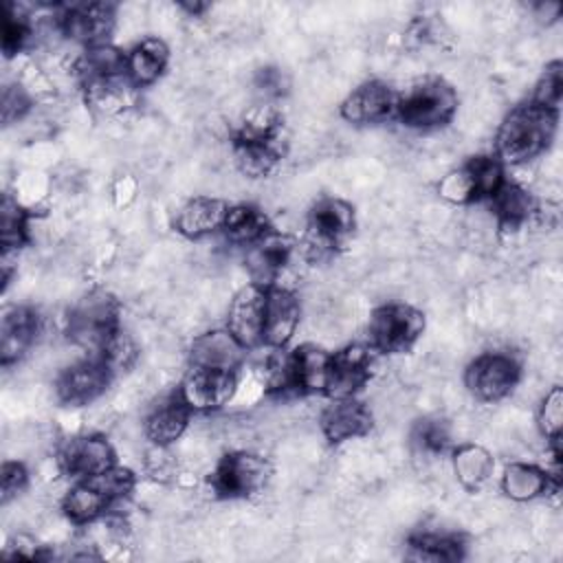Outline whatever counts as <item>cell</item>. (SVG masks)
Instances as JSON below:
<instances>
[{
  "label": "cell",
  "mask_w": 563,
  "mask_h": 563,
  "mask_svg": "<svg viewBox=\"0 0 563 563\" xmlns=\"http://www.w3.org/2000/svg\"><path fill=\"white\" fill-rule=\"evenodd\" d=\"M559 112L537 103L517 106L501 121L495 136V156L501 165H521L539 156L556 132Z\"/></svg>",
  "instance_id": "1"
},
{
  "label": "cell",
  "mask_w": 563,
  "mask_h": 563,
  "mask_svg": "<svg viewBox=\"0 0 563 563\" xmlns=\"http://www.w3.org/2000/svg\"><path fill=\"white\" fill-rule=\"evenodd\" d=\"M119 330V301L106 290L84 295L66 319L68 339L90 356H97Z\"/></svg>",
  "instance_id": "2"
},
{
  "label": "cell",
  "mask_w": 563,
  "mask_h": 563,
  "mask_svg": "<svg viewBox=\"0 0 563 563\" xmlns=\"http://www.w3.org/2000/svg\"><path fill=\"white\" fill-rule=\"evenodd\" d=\"M457 110L455 90L442 79H424L398 97L396 117L416 130H431L449 123Z\"/></svg>",
  "instance_id": "3"
},
{
  "label": "cell",
  "mask_w": 563,
  "mask_h": 563,
  "mask_svg": "<svg viewBox=\"0 0 563 563\" xmlns=\"http://www.w3.org/2000/svg\"><path fill=\"white\" fill-rule=\"evenodd\" d=\"M424 330V314L407 303L376 308L367 323L369 347L383 354L407 352Z\"/></svg>",
  "instance_id": "4"
},
{
  "label": "cell",
  "mask_w": 563,
  "mask_h": 563,
  "mask_svg": "<svg viewBox=\"0 0 563 563\" xmlns=\"http://www.w3.org/2000/svg\"><path fill=\"white\" fill-rule=\"evenodd\" d=\"M354 229V209L341 198L319 200L308 216L306 229V253L310 260H325L334 255L341 242Z\"/></svg>",
  "instance_id": "5"
},
{
  "label": "cell",
  "mask_w": 563,
  "mask_h": 563,
  "mask_svg": "<svg viewBox=\"0 0 563 563\" xmlns=\"http://www.w3.org/2000/svg\"><path fill=\"white\" fill-rule=\"evenodd\" d=\"M268 475L271 466L262 455L235 451L216 464L209 484L222 499H246L266 486Z\"/></svg>",
  "instance_id": "6"
},
{
  "label": "cell",
  "mask_w": 563,
  "mask_h": 563,
  "mask_svg": "<svg viewBox=\"0 0 563 563\" xmlns=\"http://www.w3.org/2000/svg\"><path fill=\"white\" fill-rule=\"evenodd\" d=\"M521 378V365L512 354L486 352L477 356L464 374L468 391L484 402H497L506 398Z\"/></svg>",
  "instance_id": "7"
},
{
  "label": "cell",
  "mask_w": 563,
  "mask_h": 563,
  "mask_svg": "<svg viewBox=\"0 0 563 563\" xmlns=\"http://www.w3.org/2000/svg\"><path fill=\"white\" fill-rule=\"evenodd\" d=\"M57 464L62 473L73 479H88L112 468L114 449L103 435H75L66 440L57 453Z\"/></svg>",
  "instance_id": "8"
},
{
  "label": "cell",
  "mask_w": 563,
  "mask_h": 563,
  "mask_svg": "<svg viewBox=\"0 0 563 563\" xmlns=\"http://www.w3.org/2000/svg\"><path fill=\"white\" fill-rule=\"evenodd\" d=\"M238 389L235 372L189 367L187 376L178 387V396L191 411H216L233 398Z\"/></svg>",
  "instance_id": "9"
},
{
  "label": "cell",
  "mask_w": 563,
  "mask_h": 563,
  "mask_svg": "<svg viewBox=\"0 0 563 563\" xmlns=\"http://www.w3.org/2000/svg\"><path fill=\"white\" fill-rule=\"evenodd\" d=\"M112 369L103 363L101 356L84 358L66 367L55 385L59 402L68 407H81L97 400L112 380Z\"/></svg>",
  "instance_id": "10"
},
{
  "label": "cell",
  "mask_w": 563,
  "mask_h": 563,
  "mask_svg": "<svg viewBox=\"0 0 563 563\" xmlns=\"http://www.w3.org/2000/svg\"><path fill=\"white\" fill-rule=\"evenodd\" d=\"M264 310H266V288L257 284H246L244 288H240L229 303L227 330L246 350H255L264 345Z\"/></svg>",
  "instance_id": "11"
},
{
  "label": "cell",
  "mask_w": 563,
  "mask_h": 563,
  "mask_svg": "<svg viewBox=\"0 0 563 563\" xmlns=\"http://www.w3.org/2000/svg\"><path fill=\"white\" fill-rule=\"evenodd\" d=\"M117 13L114 4L110 2H79L70 4L62 11L57 18L59 31L86 46H97L106 44L108 35L112 33Z\"/></svg>",
  "instance_id": "12"
},
{
  "label": "cell",
  "mask_w": 563,
  "mask_h": 563,
  "mask_svg": "<svg viewBox=\"0 0 563 563\" xmlns=\"http://www.w3.org/2000/svg\"><path fill=\"white\" fill-rule=\"evenodd\" d=\"M292 255V242L290 238L266 231L262 238H257L253 244L246 246L244 264L251 277V284H257L262 288L277 286L279 275L288 266Z\"/></svg>",
  "instance_id": "13"
},
{
  "label": "cell",
  "mask_w": 563,
  "mask_h": 563,
  "mask_svg": "<svg viewBox=\"0 0 563 563\" xmlns=\"http://www.w3.org/2000/svg\"><path fill=\"white\" fill-rule=\"evenodd\" d=\"M398 92L385 81H365L341 103V117L350 123H383L396 117Z\"/></svg>",
  "instance_id": "14"
},
{
  "label": "cell",
  "mask_w": 563,
  "mask_h": 563,
  "mask_svg": "<svg viewBox=\"0 0 563 563\" xmlns=\"http://www.w3.org/2000/svg\"><path fill=\"white\" fill-rule=\"evenodd\" d=\"M299 317H301V303L290 288H284V286L266 288L264 347L284 350L299 325Z\"/></svg>",
  "instance_id": "15"
},
{
  "label": "cell",
  "mask_w": 563,
  "mask_h": 563,
  "mask_svg": "<svg viewBox=\"0 0 563 563\" xmlns=\"http://www.w3.org/2000/svg\"><path fill=\"white\" fill-rule=\"evenodd\" d=\"M332 354L314 343H303L288 354V378L292 394H325Z\"/></svg>",
  "instance_id": "16"
},
{
  "label": "cell",
  "mask_w": 563,
  "mask_h": 563,
  "mask_svg": "<svg viewBox=\"0 0 563 563\" xmlns=\"http://www.w3.org/2000/svg\"><path fill=\"white\" fill-rule=\"evenodd\" d=\"M42 332V317L29 306H13L4 310L0 323V361L11 365L20 361Z\"/></svg>",
  "instance_id": "17"
},
{
  "label": "cell",
  "mask_w": 563,
  "mask_h": 563,
  "mask_svg": "<svg viewBox=\"0 0 563 563\" xmlns=\"http://www.w3.org/2000/svg\"><path fill=\"white\" fill-rule=\"evenodd\" d=\"M372 374V347L347 345L332 354L328 396L330 398H350L354 396Z\"/></svg>",
  "instance_id": "18"
},
{
  "label": "cell",
  "mask_w": 563,
  "mask_h": 563,
  "mask_svg": "<svg viewBox=\"0 0 563 563\" xmlns=\"http://www.w3.org/2000/svg\"><path fill=\"white\" fill-rule=\"evenodd\" d=\"M246 347L224 328L211 330L194 339L189 347V367L235 372L244 361Z\"/></svg>",
  "instance_id": "19"
},
{
  "label": "cell",
  "mask_w": 563,
  "mask_h": 563,
  "mask_svg": "<svg viewBox=\"0 0 563 563\" xmlns=\"http://www.w3.org/2000/svg\"><path fill=\"white\" fill-rule=\"evenodd\" d=\"M319 422L323 435L330 442L339 444L365 435L372 429V411L354 396L332 398V402L323 409Z\"/></svg>",
  "instance_id": "20"
},
{
  "label": "cell",
  "mask_w": 563,
  "mask_h": 563,
  "mask_svg": "<svg viewBox=\"0 0 563 563\" xmlns=\"http://www.w3.org/2000/svg\"><path fill=\"white\" fill-rule=\"evenodd\" d=\"M114 499L97 475L88 479H75V486H70V490L62 499L64 515L77 526L95 523L97 519L114 510Z\"/></svg>",
  "instance_id": "21"
},
{
  "label": "cell",
  "mask_w": 563,
  "mask_h": 563,
  "mask_svg": "<svg viewBox=\"0 0 563 563\" xmlns=\"http://www.w3.org/2000/svg\"><path fill=\"white\" fill-rule=\"evenodd\" d=\"M227 211H229V205L220 198H211V196L189 198L176 211V229L178 233L191 240L205 238L216 229H222Z\"/></svg>",
  "instance_id": "22"
},
{
  "label": "cell",
  "mask_w": 563,
  "mask_h": 563,
  "mask_svg": "<svg viewBox=\"0 0 563 563\" xmlns=\"http://www.w3.org/2000/svg\"><path fill=\"white\" fill-rule=\"evenodd\" d=\"M191 409L178 396V391L165 400H161L145 418V435L156 446L174 444L189 424Z\"/></svg>",
  "instance_id": "23"
},
{
  "label": "cell",
  "mask_w": 563,
  "mask_h": 563,
  "mask_svg": "<svg viewBox=\"0 0 563 563\" xmlns=\"http://www.w3.org/2000/svg\"><path fill=\"white\" fill-rule=\"evenodd\" d=\"M488 205L501 229H519L537 211V200L532 198V194L521 185L508 180L497 187V191L488 198Z\"/></svg>",
  "instance_id": "24"
},
{
  "label": "cell",
  "mask_w": 563,
  "mask_h": 563,
  "mask_svg": "<svg viewBox=\"0 0 563 563\" xmlns=\"http://www.w3.org/2000/svg\"><path fill=\"white\" fill-rule=\"evenodd\" d=\"M169 62V48L158 37H145L141 40L130 53L125 73L134 88H143L154 84L167 68Z\"/></svg>",
  "instance_id": "25"
},
{
  "label": "cell",
  "mask_w": 563,
  "mask_h": 563,
  "mask_svg": "<svg viewBox=\"0 0 563 563\" xmlns=\"http://www.w3.org/2000/svg\"><path fill=\"white\" fill-rule=\"evenodd\" d=\"M552 486L554 477L548 471L526 462H510L501 475V488L515 501L537 499L545 495Z\"/></svg>",
  "instance_id": "26"
},
{
  "label": "cell",
  "mask_w": 563,
  "mask_h": 563,
  "mask_svg": "<svg viewBox=\"0 0 563 563\" xmlns=\"http://www.w3.org/2000/svg\"><path fill=\"white\" fill-rule=\"evenodd\" d=\"M125 64H128V53L106 42V44L88 46L77 64V70L84 84L110 81V79L128 77Z\"/></svg>",
  "instance_id": "27"
},
{
  "label": "cell",
  "mask_w": 563,
  "mask_h": 563,
  "mask_svg": "<svg viewBox=\"0 0 563 563\" xmlns=\"http://www.w3.org/2000/svg\"><path fill=\"white\" fill-rule=\"evenodd\" d=\"M493 466L490 453L479 444H462L453 451L455 477L468 490H477L484 482H488Z\"/></svg>",
  "instance_id": "28"
},
{
  "label": "cell",
  "mask_w": 563,
  "mask_h": 563,
  "mask_svg": "<svg viewBox=\"0 0 563 563\" xmlns=\"http://www.w3.org/2000/svg\"><path fill=\"white\" fill-rule=\"evenodd\" d=\"M222 229L231 242L242 244V246L253 244L257 238H262L266 231H271L268 218L264 216V211H260L253 205L229 207Z\"/></svg>",
  "instance_id": "29"
},
{
  "label": "cell",
  "mask_w": 563,
  "mask_h": 563,
  "mask_svg": "<svg viewBox=\"0 0 563 563\" xmlns=\"http://www.w3.org/2000/svg\"><path fill=\"white\" fill-rule=\"evenodd\" d=\"M282 158V150L277 139L273 141H235V163L242 174L249 178L268 176L277 161Z\"/></svg>",
  "instance_id": "30"
},
{
  "label": "cell",
  "mask_w": 563,
  "mask_h": 563,
  "mask_svg": "<svg viewBox=\"0 0 563 563\" xmlns=\"http://www.w3.org/2000/svg\"><path fill=\"white\" fill-rule=\"evenodd\" d=\"M409 559L413 561H460L464 556L462 539L455 534L418 532L409 537Z\"/></svg>",
  "instance_id": "31"
},
{
  "label": "cell",
  "mask_w": 563,
  "mask_h": 563,
  "mask_svg": "<svg viewBox=\"0 0 563 563\" xmlns=\"http://www.w3.org/2000/svg\"><path fill=\"white\" fill-rule=\"evenodd\" d=\"M29 242V213L18 202L4 194L0 209V244L2 253H18Z\"/></svg>",
  "instance_id": "32"
},
{
  "label": "cell",
  "mask_w": 563,
  "mask_h": 563,
  "mask_svg": "<svg viewBox=\"0 0 563 563\" xmlns=\"http://www.w3.org/2000/svg\"><path fill=\"white\" fill-rule=\"evenodd\" d=\"M279 125V112L271 103H257L244 114L235 141H273L277 139Z\"/></svg>",
  "instance_id": "33"
},
{
  "label": "cell",
  "mask_w": 563,
  "mask_h": 563,
  "mask_svg": "<svg viewBox=\"0 0 563 563\" xmlns=\"http://www.w3.org/2000/svg\"><path fill=\"white\" fill-rule=\"evenodd\" d=\"M33 26L29 18L18 9V4H2V53L4 57H13L31 42Z\"/></svg>",
  "instance_id": "34"
},
{
  "label": "cell",
  "mask_w": 563,
  "mask_h": 563,
  "mask_svg": "<svg viewBox=\"0 0 563 563\" xmlns=\"http://www.w3.org/2000/svg\"><path fill=\"white\" fill-rule=\"evenodd\" d=\"M477 200H488L504 183V165L497 156H475L466 165Z\"/></svg>",
  "instance_id": "35"
},
{
  "label": "cell",
  "mask_w": 563,
  "mask_h": 563,
  "mask_svg": "<svg viewBox=\"0 0 563 563\" xmlns=\"http://www.w3.org/2000/svg\"><path fill=\"white\" fill-rule=\"evenodd\" d=\"M411 440L422 453H442L449 446L451 433L444 420L438 418H422L416 422L411 431Z\"/></svg>",
  "instance_id": "36"
},
{
  "label": "cell",
  "mask_w": 563,
  "mask_h": 563,
  "mask_svg": "<svg viewBox=\"0 0 563 563\" xmlns=\"http://www.w3.org/2000/svg\"><path fill=\"white\" fill-rule=\"evenodd\" d=\"M561 97H563V66L561 62H552L545 66L541 79L534 86L532 103L559 112Z\"/></svg>",
  "instance_id": "37"
},
{
  "label": "cell",
  "mask_w": 563,
  "mask_h": 563,
  "mask_svg": "<svg viewBox=\"0 0 563 563\" xmlns=\"http://www.w3.org/2000/svg\"><path fill=\"white\" fill-rule=\"evenodd\" d=\"M537 422H539L541 433L548 438V442L561 440V429H563V394H561V387H552L545 394V398L539 407Z\"/></svg>",
  "instance_id": "38"
},
{
  "label": "cell",
  "mask_w": 563,
  "mask_h": 563,
  "mask_svg": "<svg viewBox=\"0 0 563 563\" xmlns=\"http://www.w3.org/2000/svg\"><path fill=\"white\" fill-rule=\"evenodd\" d=\"M438 194L449 200V202H455V205H468V202H475L477 196H475V187H473V180L466 172V167H460L455 172H449L440 183H438Z\"/></svg>",
  "instance_id": "39"
},
{
  "label": "cell",
  "mask_w": 563,
  "mask_h": 563,
  "mask_svg": "<svg viewBox=\"0 0 563 563\" xmlns=\"http://www.w3.org/2000/svg\"><path fill=\"white\" fill-rule=\"evenodd\" d=\"M2 123L4 125H11L15 121H20L33 106V99L31 95L26 92L24 86H20L18 81L15 84H9L4 86L2 90Z\"/></svg>",
  "instance_id": "40"
},
{
  "label": "cell",
  "mask_w": 563,
  "mask_h": 563,
  "mask_svg": "<svg viewBox=\"0 0 563 563\" xmlns=\"http://www.w3.org/2000/svg\"><path fill=\"white\" fill-rule=\"evenodd\" d=\"M29 484V473L24 464L20 462H4L2 464V477H0V501L7 506L11 499H15Z\"/></svg>",
  "instance_id": "41"
},
{
  "label": "cell",
  "mask_w": 563,
  "mask_h": 563,
  "mask_svg": "<svg viewBox=\"0 0 563 563\" xmlns=\"http://www.w3.org/2000/svg\"><path fill=\"white\" fill-rule=\"evenodd\" d=\"M255 88L264 95V99H275L286 90V77L277 68H262L255 77Z\"/></svg>",
  "instance_id": "42"
},
{
  "label": "cell",
  "mask_w": 563,
  "mask_h": 563,
  "mask_svg": "<svg viewBox=\"0 0 563 563\" xmlns=\"http://www.w3.org/2000/svg\"><path fill=\"white\" fill-rule=\"evenodd\" d=\"M145 468L150 471L152 477L165 479V477H169V475L174 473L176 462H174L172 455L167 453V446H156V444H154V449H152V451L147 453V457H145Z\"/></svg>",
  "instance_id": "43"
},
{
  "label": "cell",
  "mask_w": 563,
  "mask_h": 563,
  "mask_svg": "<svg viewBox=\"0 0 563 563\" xmlns=\"http://www.w3.org/2000/svg\"><path fill=\"white\" fill-rule=\"evenodd\" d=\"M7 559H46L48 554L42 552V545H37L31 537L18 534L4 550Z\"/></svg>",
  "instance_id": "44"
},
{
  "label": "cell",
  "mask_w": 563,
  "mask_h": 563,
  "mask_svg": "<svg viewBox=\"0 0 563 563\" xmlns=\"http://www.w3.org/2000/svg\"><path fill=\"white\" fill-rule=\"evenodd\" d=\"M559 15H561V4L559 2H545V4L541 2V4H537V18L543 20L545 24L556 20Z\"/></svg>",
  "instance_id": "45"
}]
</instances>
